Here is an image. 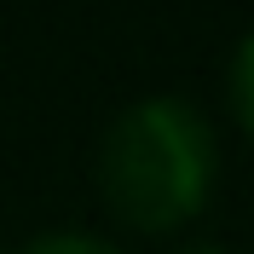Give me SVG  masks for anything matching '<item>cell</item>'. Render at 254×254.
Instances as JSON below:
<instances>
[{
    "instance_id": "obj_3",
    "label": "cell",
    "mask_w": 254,
    "mask_h": 254,
    "mask_svg": "<svg viewBox=\"0 0 254 254\" xmlns=\"http://www.w3.org/2000/svg\"><path fill=\"white\" fill-rule=\"evenodd\" d=\"M23 254H122L116 243H104L98 231H81V225H64V231H41L29 237Z\"/></svg>"
},
{
    "instance_id": "obj_1",
    "label": "cell",
    "mask_w": 254,
    "mask_h": 254,
    "mask_svg": "<svg viewBox=\"0 0 254 254\" xmlns=\"http://www.w3.org/2000/svg\"><path fill=\"white\" fill-rule=\"evenodd\" d=\"M98 196L139 237H174L220 190V133L190 98L144 93L110 116L93 156Z\"/></svg>"
},
{
    "instance_id": "obj_4",
    "label": "cell",
    "mask_w": 254,
    "mask_h": 254,
    "mask_svg": "<svg viewBox=\"0 0 254 254\" xmlns=\"http://www.w3.org/2000/svg\"><path fill=\"white\" fill-rule=\"evenodd\" d=\"M174 254H225L220 243H185V249H174Z\"/></svg>"
},
{
    "instance_id": "obj_2",
    "label": "cell",
    "mask_w": 254,
    "mask_h": 254,
    "mask_svg": "<svg viewBox=\"0 0 254 254\" xmlns=\"http://www.w3.org/2000/svg\"><path fill=\"white\" fill-rule=\"evenodd\" d=\"M225 98H231L237 127L254 139V29L231 47V64H225Z\"/></svg>"
}]
</instances>
